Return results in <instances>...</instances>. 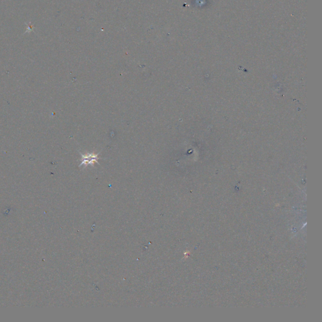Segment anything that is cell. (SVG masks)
<instances>
[{
  "label": "cell",
  "instance_id": "obj_1",
  "mask_svg": "<svg viewBox=\"0 0 322 322\" xmlns=\"http://www.w3.org/2000/svg\"><path fill=\"white\" fill-rule=\"evenodd\" d=\"M98 159H99L98 155L95 154V153L88 154L87 155L81 154V163L79 165V166H81V165L86 166L88 165H93L95 162H98Z\"/></svg>",
  "mask_w": 322,
  "mask_h": 322
}]
</instances>
